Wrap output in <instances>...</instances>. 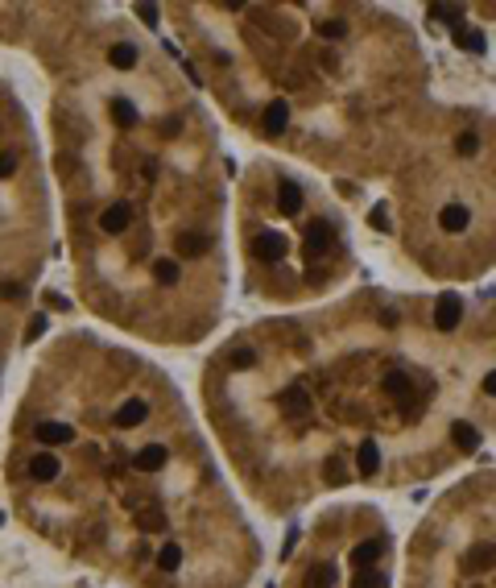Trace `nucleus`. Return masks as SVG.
Masks as SVG:
<instances>
[{"mask_svg":"<svg viewBox=\"0 0 496 588\" xmlns=\"http://www.w3.org/2000/svg\"><path fill=\"white\" fill-rule=\"evenodd\" d=\"M381 323L385 327H397V311H381Z\"/></svg>","mask_w":496,"mask_h":588,"instance_id":"4c0bfd02","label":"nucleus"},{"mask_svg":"<svg viewBox=\"0 0 496 588\" xmlns=\"http://www.w3.org/2000/svg\"><path fill=\"white\" fill-rule=\"evenodd\" d=\"M368 224L376 228V232H389V212H385V207H381V203H376V207H372V212H368Z\"/></svg>","mask_w":496,"mask_h":588,"instance_id":"7c9ffc66","label":"nucleus"},{"mask_svg":"<svg viewBox=\"0 0 496 588\" xmlns=\"http://www.w3.org/2000/svg\"><path fill=\"white\" fill-rule=\"evenodd\" d=\"M277 406L285 410L290 418H306L315 402H311V390H306V385H290V390H285V394L277 398Z\"/></svg>","mask_w":496,"mask_h":588,"instance_id":"7ed1b4c3","label":"nucleus"},{"mask_svg":"<svg viewBox=\"0 0 496 588\" xmlns=\"http://www.w3.org/2000/svg\"><path fill=\"white\" fill-rule=\"evenodd\" d=\"M129 224H133V207H129V203H112V207H104V216H99V228L112 232V236L125 232Z\"/></svg>","mask_w":496,"mask_h":588,"instance_id":"39448f33","label":"nucleus"},{"mask_svg":"<svg viewBox=\"0 0 496 588\" xmlns=\"http://www.w3.org/2000/svg\"><path fill=\"white\" fill-rule=\"evenodd\" d=\"M0 294H4V299H21V286H13V282H4V286H0Z\"/></svg>","mask_w":496,"mask_h":588,"instance_id":"f704fd0d","label":"nucleus"},{"mask_svg":"<svg viewBox=\"0 0 496 588\" xmlns=\"http://www.w3.org/2000/svg\"><path fill=\"white\" fill-rule=\"evenodd\" d=\"M455 46H463V50H476V54H484V50H488V38H484L480 29H472V34H459V38H455Z\"/></svg>","mask_w":496,"mask_h":588,"instance_id":"bb28decb","label":"nucleus"},{"mask_svg":"<svg viewBox=\"0 0 496 588\" xmlns=\"http://www.w3.org/2000/svg\"><path fill=\"white\" fill-rule=\"evenodd\" d=\"M352 588H385V576H381V572H372V568H360V572H356V580H352Z\"/></svg>","mask_w":496,"mask_h":588,"instance_id":"cd10ccee","label":"nucleus"},{"mask_svg":"<svg viewBox=\"0 0 496 588\" xmlns=\"http://www.w3.org/2000/svg\"><path fill=\"white\" fill-rule=\"evenodd\" d=\"M112 121L129 129V125H136V108L129 104V100H112Z\"/></svg>","mask_w":496,"mask_h":588,"instance_id":"b1692460","label":"nucleus"},{"mask_svg":"<svg viewBox=\"0 0 496 588\" xmlns=\"http://www.w3.org/2000/svg\"><path fill=\"white\" fill-rule=\"evenodd\" d=\"M166 460H170V452H166L162 444H149V448H141V452L133 456V468L136 472H157Z\"/></svg>","mask_w":496,"mask_h":588,"instance_id":"0eeeda50","label":"nucleus"},{"mask_svg":"<svg viewBox=\"0 0 496 588\" xmlns=\"http://www.w3.org/2000/svg\"><path fill=\"white\" fill-rule=\"evenodd\" d=\"M327 245H331V228L327 224H315L311 232H306V257H311V261L327 253Z\"/></svg>","mask_w":496,"mask_h":588,"instance_id":"dca6fc26","label":"nucleus"},{"mask_svg":"<svg viewBox=\"0 0 496 588\" xmlns=\"http://www.w3.org/2000/svg\"><path fill=\"white\" fill-rule=\"evenodd\" d=\"M381 551H385L381 539H368V543H360L356 551H352V563H356V568H372V563L381 559Z\"/></svg>","mask_w":496,"mask_h":588,"instance_id":"a211bd4d","label":"nucleus"},{"mask_svg":"<svg viewBox=\"0 0 496 588\" xmlns=\"http://www.w3.org/2000/svg\"><path fill=\"white\" fill-rule=\"evenodd\" d=\"M108 62H112V67H120V71H133V67H136V46H129V42L112 46V50H108Z\"/></svg>","mask_w":496,"mask_h":588,"instance_id":"aec40b11","label":"nucleus"},{"mask_svg":"<svg viewBox=\"0 0 496 588\" xmlns=\"http://www.w3.org/2000/svg\"><path fill=\"white\" fill-rule=\"evenodd\" d=\"M157 568H162V572H178L182 568V547H162V551H157Z\"/></svg>","mask_w":496,"mask_h":588,"instance_id":"5701e85b","label":"nucleus"},{"mask_svg":"<svg viewBox=\"0 0 496 588\" xmlns=\"http://www.w3.org/2000/svg\"><path fill=\"white\" fill-rule=\"evenodd\" d=\"M356 472L360 477H376L381 472V448H376V439H364L360 452H356Z\"/></svg>","mask_w":496,"mask_h":588,"instance_id":"1a4fd4ad","label":"nucleus"},{"mask_svg":"<svg viewBox=\"0 0 496 588\" xmlns=\"http://www.w3.org/2000/svg\"><path fill=\"white\" fill-rule=\"evenodd\" d=\"M211 249V240L203 236V232H178V253H186V257H203Z\"/></svg>","mask_w":496,"mask_h":588,"instance_id":"f3484780","label":"nucleus"},{"mask_svg":"<svg viewBox=\"0 0 496 588\" xmlns=\"http://www.w3.org/2000/svg\"><path fill=\"white\" fill-rule=\"evenodd\" d=\"M277 207H281V216H298V212H302V191H298L294 182H281V191H277Z\"/></svg>","mask_w":496,"mask_h":588,"instance_id":"2eb2a0df","label":"nucleus"},{"mask_svg":"<svg viewBox=\"0 0 496 588\" xmlns=\"http://www.w3.org/2000/svg\"><path fill=\"white\" fill-rule=\"evenodd\" d=\"M29 477L38 481V485H50L54 477H58V456L54 452H38L29 460Z\"/></svg>","mask_w":496,"mask_h":588,"instance_id":"6e6552de","label":"nucleus"},{"mask_svg":"<svg viewBox=\"0 0 496 588\" xmlns=\"http://www.w3.org/2000/svg\"><path fill=\"white\" fill-rule=\"evenodd\" d=\"M459 319H463V303H459V294H443V299L434 303V323H439L443 331H455V327H459Z\"/></svg>","mask_w":496,"mask_h":588,"instance_id":"20e7f679","label":"nucleus"},{"mask_svg":"<svg viewBox=\"0 0 496 588\" xmlns=\"http://www.w3.org/2000/svg\"><path fill=\"white\" fill-rule=\"evenodd\" d=\"M162 137H178V121H174V116H170V121L162 125Z\"/></svg>","mask_w":496,"mask_h":588,"instance_id":"c9c22d12","label":"nucleus"},{"mask_svg":"<svg viewBox=\"0 0 496 588\" xmlns=\"http://www.w3.org/2000/svg\"><path fill=\"white\" fill-rule=\"evenodd\" d=\"M285 125H290V104H285V100H273L269 108H265V133L277 137Z\"/></svg>","mask_w":496,"mask_h":588,"instance_id":"9b49d317","label":"nucleus"},{"mask_svg":"<svg viewBox=\"0 0 496 588\" xmlns=\"http://www.w3.org/2000/svg\"><path fill=\"white\" fill-rule=\"evenodd\" d=\"M17 170V153L13 149H0V179H8Z\"/></svg>","mask_w":496,"mask_h":588,"instance_id":"2f4dec72","label":"nucleus"},{"mask_svg":"<svg viewBox=\"0 0 496 588\" xmlns=\"http://www.w3.org/2000/svg\"><path fill=\"white\" fill-rule=\"evenodd\" d=\"M136 526L149 531V535H157V531H166V518H162L157 510H141V514H136Z\"/></svg>","mask_w":496,"mask_h":588,"instance_id":"393cba45","label":"nucleus"},{"mask_svg":"<svg viewBox=\"0 0 496 588\" xmlns=\"http://www.w3.org/2000/svg\"><path fill=\"white\" fill-rule=\"evenodd\" d=\"M253 253H257V261L273 266V261H281V257L290 253V240H285L281 232L265 228V232H257V236H253Z\"/></svg>","mask_w":496,"mask_h":588,"instance_id":"f257e3e1","label":"nucleus"},{"mask_svg":"<svg viewBox=\"0 0 496 588\" xmlns=\"http://www.w3.org/2000/svg\"><path fill=\"white\" fill-rule=\"evenodd\" d=\"M493 563H496V547H488V543L472 547V551H467V559H463V568H467V572H488Z\"/></svg>","mask_w":496,"mask_h":588,"instance_id":"f8f14e48","label":"nucleus"},{"mask_svg":"<svg viewBox=\"0 0 496 588\" xmlns=\"http://www.w3.org/2000/svg\"><path fill=\"white\" fill-rule=\"evenodd\" d=\"M381 385H385V394H389V398H397V406L409 410V390H413V385H409V377L402 373V369L385 373V381H381Z\"/></svg>","mask_w":496,"mask_h":588,"instance_id":"423d86ee","label":"nucleus"},{"mask_svg":"<svg viewBox=\"0 0 496 588\" xmlns=\"http://www.w3.org/2000/svg\"><path fill=\"white\" fill-rule=\"evenodd\" d=\"M455 149H459L463 158H472V153L480 149V137H476V133H459V137H455Z\"/></svg>","mask_w":496,"mask_h":588,"instance_id":"c756f323","label":"nucleus"},{"mask_svg":"<svg viewBox=\"0 0 496 588\" xmlns=\"http://www.w3.org/2000/svg\"><path fill=\"white\" fill-rule=\"evenodd\" d=\"M451 439H455V448L459 452H480V431L472 427V423H451Z\"/></svg>","mask_w":496,"mask_h":588,"instance_id":"9d476101","label":"nucleus"},{"mask_svg":"<svg viewBox=\"0 0 496 588\" xmlns=\"http://www.w3.org/2000/svg\"><path fill=\"white\" fill-rule=\"evenodd\" d=\"M136 17H141L145 25H157V4H136Z\"/></svg>","mask_w":496,"mask_h":588,"instance_id":"473e14b6","label":"nucleus"},{"mask_svg":"<svg viewBox=\"0 0 496 588\" xmlns=\"http://www.w3.org/2000/svg\"><path fill=\"white\" fill-rule=\"evenodd\" d=\"M467 220H472V216H467V207H463V203H447V207L439 212V224H443V232H463V228H467Z\"/></svg>","mask_w":496,"mask_h":588,"instance_id":"ddd939ff","label":"nucleus"},{"mask_svg":"<svg viewBox=\"0 0 496 588\" xmlns=\"http://www.w3.org/2000/svg\"><path fill=\"white\" fill-rule=\"evenodd\" d=\"M318 34H323L327 42H339V38H348V21L331 17V21H323V25H318Z\"/></svg>","mask_w":496,"mask_h":588,"instance_id":"a878e982","label":"nucleus"},{"mask_svg":"<svg viewBox=\"0 0 496 588\" xmlns=\"http://www.w3.org/2000/svg\"><path fill=\"white\" fill-rule=\"evenodd\" d=\"M42 331H45V319H34V323L25 327V340L34 344V340H42Z\"/></svg>","mask_w":496,"mask_h":588,"instance_id":"72a5a7b5","label":"nucleus"},{"mask_svg":"<svg viewBox=\"0 0 496 588\" xmlns=\"http://www.w3.org/2000/svg\"><path fill=\"white\" fill-rule=\"evenodd\" d=\"M149 418V402H141V398H129L125 406L116 410V423L120 427H136V423H145Z\"/></svg>","mask_w":496,"mask_h":588,"instance_id":"4468645a","label":"nucleus"},{"mask_svg":"<svg viewBox=\"0 0 496 588\" xmlns=\"http://www.w3.org/2000/svg\"><path fill=\"white\" fill-rule=\"evenodd\" d=\"M331 584H335V568L331 563H318V568L306 572V588H331Z\"/></svg>","mask_w":496,"mask_h":588,"instance_id":"4be33fe9","label":"nucleus"},{"mask_svg":"<svg viewBox=\"0 0 496 588\" xmlns=\"http://www.w3.org/2000/svg\"><path fill=\"white\" fill-rule=\"evenodd\" d=\"M323 481H327V485H343V481H348L343 456H327V460H323Z\"/></svg>","mask_w":496,"mask_h":588,"instance_id":"6ab92c4d","label":"nucleus"},{"mask_svg":"<svg viewBox=\"0 0 496 588\" xmlns=\"http://www.w3.org/2000/svg\"><path fill=\"white\" fill-rule=\"evenodd\" d=\"M484 394H493V398H496V369L484 377Z\"/></svg>","mask_w":496,"mask_h":588,"instance_id":"e433bc0d","label":"nucleus"},{"mask_svg":"<svg viewBox=\"0 0 496 588\" xmlns=\"http://www.w3.org/2000/svg\"><path fill=\"white\" fill-rule=\"evenodd\" d=\"M34 435L42 439L45 448H66V444H75V427H71V423H54V418H50V423H38Z\"/></svg>","mask_w":496,"mask_h":588,"instance_id":"f03ea898","label":"nucleus"},{"mask_svg":"<svg viewBox=\"0 0 496 588\" xmlns=\"http://www.w3.org/2000/svg\"><path fill=\"white\" fill-rule=\"evenodd\" d=\"M227 364H232V369H253V364H257V353H253V348H236V353L227 357Z\"/></svg>","mask_w":496,"mask_h":588,"instance_id":"c85d7f7f","label":"nucleus"},{"mask_svg":"<svg viewBox=\"0 0 496 588\" xmlns=\"http://www.w3.org/2000/svg\"><path fill=\"white\" fill-rule=\"evenodd\" d=\"M153 278H157L162 286H178V278H182L178 261H170V257H157V261H153Z\"/></svg>","mask_w":496,"mask_h":588,"instance_id":"412c9836","label":"nucleus"}]
</instances>
